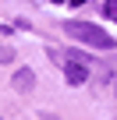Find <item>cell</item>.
I'll return each instance as SVG.
<instances>
[{
    "instance_id": "6da1fadb",
    "label": "cell",
    "mask_w": 117,
    "mask_h": 120,
    "mask_svg": "<svg viewBox=\"0 0 117 120\" xmlns=\"http://www.w3.org/2000/svg\"><path fill=\"white\" fill-rule=\"evenodd\" d=\"M64 32L75 39V42H85V46H92V49H113L117 42L110 39V32H103L99 25H92V21H64Z\"/></svg>"
},
{
    "instance_id": "7a4b0ae2",
    "label": "cell",
    "mask_w": 117,
    "mask_h": 120,
    "mask_svg": "<svg viewBox=\"0 0 117 120\" xmlns=\"http://www.w3.org/2000/svg\"><path fill=\"white\" fill-rule=\"evenodd\" d=\"M89 67L92 64H85V60H78V56H64V78L71 85H85L89 81Z\"/></svg>"
},
{
    "instance_id": "3957f363",
    "label": "cell",
    "mask_w": 117,
    "mask_h": 120,
    "mask_svg": "<svg viewBox=\"0 0 117 120\" xmlns=\"http://www.w3.org/2000/svg\"><path fill=\"white\" fill-rule=\"evenodd\" d=\"M11 85H14L18 92H32V88H36V74H32V71H14V81H11Z\"/></svg>"
},
{
    "instance_id": "277c9868",
    "label": "cell",
    "mask_w": 117,
    "mask_h": 120,
    "mask_svg": "<svg viewBox=\"0 0 117 120\" xmlns=\"http://www.w3.org/2000/svg\"><path fill=\"white\" fill-rule=\"evenodd\" d=\"M106 14H110V18L117 21V0H106Z\"/></svg>"
},
{
    "instance_id": "5b68a950",
    "label": "cell",
    "mask_w": 117,
    "mask_h": 120,
    "mask_svg": "<svg viewBox=\"0 0 117 120\" xmlns=\"http://www.w3.org/2000/svg\"><path fill=\"white\" fill-rule=\"evenodd\" d=\"M39 120H61V116H53V113H46V116H39Z\"/></svg>"
},
{
    "instance_id": "8992f818",
    "label": "cell",
    "mask_w": 117,
    "mask_h": 120,
    "mask_svg": "<svg viewBox=\"0 0 117 120\" xmlns=\"http://www.w3.org/2000/svg\"><path fill=\"white\" fill-rule=\"evenodd\" d=\"M71 4H75V7H82V4H85V0H71Z\"/></svg>"
},
{
    "instance_id": "52a82bcc",
    "label": "cell",
    "mask_w": 117,
    "mask_h": 120,
    "mask_svg": "<svg viewBox=\"0 0 117 120\" xmlns=\"http://www.w3.org/2000/svg\"><path fill=\"white\" fill-rule=\"evenodd\" d=\"M53 4H61V0H53Z\"/></svg>"
}]
</instances>
